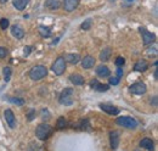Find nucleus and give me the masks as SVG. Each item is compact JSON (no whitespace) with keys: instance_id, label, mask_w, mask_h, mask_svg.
<instances>
[{"instance_id":"23","label":"nucleus","mask_w":158,"mask_h":151,"mask_svg":"<svg viewBox=\"0 0 158 151\" xmlns=\"http://www.w3.org/2000/svg\"><path fill=\"white\" fill-rule=\"evenodd\" d=\"M38 31H39L40 36L44 38H48L51 36V29H50L48 26H39Z\"/></svg>"},{"instance_id":"26","label":"nucleus","mask_w":158,"mask_h":151,"mask_svg":"<svg viewBox=\"0 0 158 151\" xmlns=\"http://www.w3.org/2000/svg\"><path fill=\"white\" fill-rule=\"evenodd\" d=\"M4 80L9 82L11 79V68L10 67H4Z\"/></svg>"},{"instance_id":"40","label":"nucleus","mask_w":158,"mask_h":151,"mask_svg":"<svg viewBox=\"0 0 158 151\" xmlns=\"http://www.w3.org/2000/svg\"><path fill=\"white\" fill-rule=\"evenodd\" d=\"M128 1H133V0H128Z\"/></svg>"},{"instance_id":"37","label":"nucleus","mask_w":158,"mask_h":151,"mask_svg":"<svg viewBox=\"0 0 158 151\" xmlns=\"http://www.w3.org/2000/svg\"><path fill=\"white\" fill-rule=\"evenodd\" d=\"M155 79H156V80L158 79V70H157V68L155 70Z\"/></svg>"},{"instance_id":"13","label":"nucleus","mask_w":158,"mask_h":151,"mask_svg":"<svg viewBox=\"0 0 158 151\" xmlns=\"http://www.w3.org/2000/svg\"><path fill=\"white\" fill-rule=\"evenodd\" d=\"M94 65H95V58L93 56H90V55L85 56L81 60V66H83V68H85V70H89V68L94 67Z\"/></svg>"},{"instance_id":"28","label":"nucleus","mask_w":158,"mask_h":151,"mask_svg":"<svg viewBox=\"0 0 158 151\" xmlns=\"http://www.w3.org/2000/svg\"><path fill=\"white\" fill-rule=\"evenodd\" d=\"M9 24H10V22H9L7 19H0V28H1V29H6V28L9 27Z\"/></svg>"},{"instance_id":"14","label":"nucleus","mask_w":158,"mask_h":151,"mask_svg":"<svg viewBox=\"0 0 158 151\" xmlns=\"http://www.w3.org/2000/svg\"><path fill=\"white\" fill-rule=\"evenodd\" d=\"M140 146L143 148V149H146L147 151H153V149H155V144H153V141H152L151 139H148V138L142 139V140L140 141Z\"/></svg>"},{"instance_id":"24","label":"nucleus","mask_w":158,"mask_h":151,"mask_svg":"<svg viewBox=\"0 0 158 151\" xmlns=\"http://www.w3.org/2000/svg\"><path fill=\"white\" fill-rule=\"evenodd\" d=\"M91 26H93V21L90 19H85L83 23H81V26H80V28L83 29V31H89L90 28H91Z\"/></svg>"},{"instance_id":"27","label":"nucleus","mask_w":158,"mask_h":151,"mask_svg":"<svg viewBox=\"0 0 158 151\" xmlns=\"http://www.w3.org/2000/svg\"><path fill=\"white\" fill-rule=\"evenodd\" d=\"M9 101L12 102V104H16V105H23L24 104V100L20 99V97H10Z\"/></svg>"},{"instance_id":"21","label":"nucleus","mask_w":158,"mask_h":151,"mask_svg":"<svg viewBox=\"0 0 158 151\" xmlns=\"http://www.w3.org/2000/svg\"><path fill=\"white\" fill-rule=\"evenodd\" d=\"M29 0H12V5L16 7V10H24Z\"/></svg>"},{"instance_id":"12","label":"nucleus","mask_w":158,"mask_h":151,"mask_svg":"<svg viewBox=\"0 0 158 151\" xmlns=\"http://www.w3.org/2000/svg\"><path fill=\"white\" fill-rule=\"evenodd\" d=\"M78 5H79V0H64L63 1L64 10L68 11V12H72L74 9H77Z\"/></svg>"},{"instance_id":"1","label":"nucleus","mask_w":158,"mask_h":151,"mask_svg":"<svg viewBox=\"0 0 158 151\" xmlns=\"http://www.w3.org/2000/svg\"><path fill=\"white\" fill-rule=\"evenodd\" d=\"M54 132V128L50 126V124H46V123H41L35 129V135L39 140H46L51 134Z\"/></svg>"},{"instance_id":"15","label":"nucleus","mask_w":158,"mask_h":151,"mask_svg":"<svg viewBox=\"0 0 158 151\" xmlns=\"http://www.w3.org/2000/svg\"><path fill=\"white\" fill-rule=\"evenodd\" d=\"M147 68H148V63L146 60H140L134 66V71H136V72H145Z\"/></svg>"},{"instance_id":"17","label":"nucleus","mask_w":158,"mask_h":151,"mask_svg":"<svg viewBox=\"0 0 158 151\" xmlns=\"http://www.w3.org/2000/svg\"><path fill=\"white\" fill-rule=\"evenodd\" d=\"M63 58H64L66 62H69L72 65H77L80 61V56H79L78 54H67Z\"/></svg>"},{"instance_id":"11","label":"nucleus","mask_w":158,"mask_h":151,"mask_svg":"<svg viewBox=\"0 0 158 151\" xmlns=\"http://www.w3.org/2000/svg\"><path fill=\"white\" fill-rule=\"evenodd\" d=\"M90 85H91L93 89H95V90H98V92H107V90L110 89V85H108V84H101V83H99L98 79L91 80Z\"/></svg>"},{"instance_id":"19","label":"nucleus","mask_w":158,"mask_h":151,"mask_svg":"<svg viewBox=\"0 0 158 151\" xmlns=\"http://www.w3.org/2000/svg\"><path fill=\"white\" fill-rule=\"evenodd\" d=\"M69 80H71L74 85H83V84H84V78H83V76L78 75V73H74V75L69 76Z\"/></svg>"},{"instance_id":"35","label":"nucleus","mask_w":158,"mask_h":151,"mask_svg":"<svg viewBox=\"0 0 158 151\" xmlns=\"http://www.w3.org/2000/svg\"><path fill=\"white\" fill-rule=\"evenodd\" d=\"M41 116H43L44 119H45V118H49V112H48L46 110H43V111H41Z\"/></svg>"},{"instance_id":"10","label":"nucleus","mask_w":158,"mask_h":151,"mask_svg":"<svg viewBox=\"0 0 158 151\" xmlns=\"http://www.w3.org/2000/svg\"><path fill=\"white\" fill-rule=\"evenodd\" d=\"M100 107L102 111L107 112L108 114H112V116H116L119 113V109L113 106V105H110V104H100Z\"/></svg>"},{"instance_id":"25","label":"nucleus","mask_w":158,"mask_h":151,"mask_svg":"<svg viewBox=\"0 0 158 151\" xmlns=\"http://www.w3.org/2000/svg\"><path fill=\"white\" fill-rule=\"evenodd\" d=\"M66 126H67V121H66V118H64V117H60L59 119H57L56 127H57L59 129H63Z\"/></svg>"},{"instance_id":"38","label":"nucleus","mask_w":158,"mask_h":151,"mask_svg":"<svg viewBox=\"0 0 158 151\" xmlns=\"http://www.w3.org/2000/svg\"><path fill=\"white\" fill-rule=\"evenodd\" d=\"M153 105H155V106H157V96H155V97H153Z\"/></svg>"},{"instance_id":"30","label":"nucleus","mask_w":158,"mask_h":151,"mask_svg":"<svg viewBox=\"0 0 158 151\" xmlns=\"http://www.w3.org/2000/svg\"><path fill=\"white\" fill-rule=\"evenodd\" d=\"M89 127H90V124H89V121H88V119H84V121L80 122V128H81V129H88V131H89V129H90Z\"/></svg>"},{"instance_id":"32","label":"nucleus","mask_w":158,"mask_h":151,"mask_svg":"<svg viewBox=\"0 0 158 151\" xmlns=\"http://www.w3.org/2000/svg\"><path fill=\"white\" fill-rule=\"evenodd\" d=\"M27 117H28V121H33L34 117H35V110H31L27 113Z\"/></svg>"},{"instance_id":"16","label":"nucleus","mask_w":158,"mask_h":151,"mask_svg":"<svg viewBox=\"0 0 158 151\" xmlns=\"http://www.w3.org/2000/svg\"><path fill=\"white\" fill-rule=\"evenodd\" d=\"M11 33L16 39H22L24 37V31L21 28L20 26H16V24L11 27Z\"/></svg>"},{"instance_id":"29","label":"nucleus","mask_w":158,"mask_h":151,"mask_svg":"<svg viewBox=\"0 0 158 151\" xmlns=\"http://www.w3.org/2000/svg\"><path fill=\"white\" fill-rule=\"evenodd\" d=\"M125 63V58L122 56H118L116 58V65L118 66V67H123V65Z\"/></svg>"},{"instance_id":"3","label":"nucleus","mask_w":158,"mask_h":151,"mask_svg":"<svg viewBox=\"0 0 158 151\" xmlns=\"http://www.w3.org/2000/svg\"><path fill=\"white\" fill-rule=\"evenodd\" d=\"M117 124L125 127L128 129H135L138 127V121L130 116H123V117H118L117 118Z\"/></svg>"},{"instance_id":"33","label":"nucleus","mask_w":158,"mask_h":151,"mask_svg":"<svg viewBox=\"0 0 158 151\" xmlns=\"http://www.w3.org/2000/svg\"><path fill=\"white\" fill-rule=\"evenodd\" d=\"M118 83H119V78H118V77H112V78H110V84L117 85Z\"/></svg>"},{"instance_id":"9","label":"nucleus","mask_w":158,"mask_h":151,"mask_svg":"<svg viewBox=\"0 0 158 151\" xmlns=\"http://www.w3.org/2000/svg\"><path fill=\"white\" fill-rule=\"evenodd\" d=\"M119 132L118 131H112L110 132V144H111V148L112 150H116L119 146Z\"/></svg>"},{"instance_id":"39","label":"nucleus","mask_w":158,"mask_h":151,"mask_svg":"<svg viewBox=\"0 0 158 151\" xmlns=\"http://www.w3.org/2000/svg\"><path fill=\"white\" fill-rule=\"evenodd\" d=\"M6 1H7V0H0V2H1V4H5Z\"/></svg>"},{"instance_id":"4","label":"nucleus","mask_w":158,"mask_h":151,"mask_svg":"<svg viewBox=\"0 0 158 151\" xmlns=\"http://www.w3.org/2000/svg\"><path fill=\"white\" fill-rule=\"evenodd\" d=\"M73 95H74V90L72 88H66L59 97V101L61 105H66L69 106L73 104Z\"/></svg>"},{"instance_id":"20","label":"nucleus","mask_w":158,"mask_h":151,"mask_svg":"<svg viewBox=\"0 0 158 151\" xmlns=\"http://www.w3.org/2000/svg\"><path fill=\"white\" fill-rule=\"evenodd\" d=\"M61 6V2L59 0H46L45 1V7H48L49 10H57Z\"/></svg>"},{"instance_id":"6","label":"nucleus","mask_w":158,"mask_h":151,"mask_svg":"<svg viewBox=\"0 0 158 151\" xmlns=\"http://www.w3.org/2000/svg\"><path fill=\"white\" fill-rule=\"evenodd\" d=\"M139 29H140V33H141V36H142V41H143L145 45H150V44H152V43L155 41L156 36H155L153 33L148 32L146 28H142V27H140Z\"/></svg>"},{"instance_id":"34","label":"nucleus","mask_w":158,"mask_h":151,"mask_svg":"<svg viewBox=\"0 0 158 151\" xmlns=\"http://www.w3.org/2000/svg\"><path fill=\"white\" fill-rule=\"evenodd\" d=\"M29 53H31V48H29V46H26V48H24V51H23L24 56H28V55H29Z\"/></svg>"},{"instance_id":"5","label":"nucleus","mask_w":158,"mask_h":151,"mask_svg":"<svg viewBox=\"0 0 158 151\" xmlns=\"http://www.w3.org/2000/svg\"><path fill=\"white\" fill-rule=\"evenodd\" d=\"M51 70H52V72H54L55 75H57V76L62 75V73L66 71V61H64V58H63V57H57L56 61L52 63Z\"/></svg>"},{"instance_id":"31","label":"nucleus","mask_w":158,"mask_h":151,"mask_svg":"<svg viewBox=\"0 0 158 151\" xmlns=\"http://www.w3.org/2000/svg\"><path fill=\"white\" fill-rule=\"evenodd\" d=\"M6 55H7V49L4 46H0V58H4Z\"/></svg>"},{"instance_id":"2","label":"nucleus","mask_w":158,"mask_h":151,"mask_svg":"<svg viewBox=\"0 0 158 151\" xmlns=\"http://www.w3.org/2000/svg\"><path fill=\"white\" fill-rule=\"evenodd\" d=\"M48 75V68L44 65H37L29 71V78L32 80H40Z\"/></svg>"},{"instance_id":"18","label":"nucleus","mask_w":158,"mask_h":151,"mask_svg":"<svg viewBox=\"0 0 158 151\" xmlns=\"http://www.w3.org/2000/svg\"><path fill=\"white\" fill-rule=\"evenodd\" d=\"M96 75L99 76V77H108V76L111 75V72H110V68L107 67V66H105V65H101L99 66L98 68H96Z\"/></svg>"},{"instance_id":"22","label":"nucleus","mask_w":158,"mask_h":151,"mask_svg":"<svg viewBox=\"0 0 158 151\" xmlns=\"http://www.w3.org/2000/svg\"><path fill=\"white\" fill-rule=\"evenodd\" d=\"M111 54H112V50L110 48H106L103 49L101 53H100V60L103 62V61H108L110 57H111Z\"/></svg>"},{"instance_id":"36","label":"nucleus","mask_w":158,"mask_h":151,"mask_svg":"<svg viewBox=\"0 0 158 151\" xmlns=\"http://www.w3.org/2000/svg\"><path fill=\"white\" fill-rule=\"evenodd\" d=\"M122 76H123V70L119 67L118 70H117V77H118V78H120Z\"/></svg>"},{"instance_id":"7","label":"nucleus","mask_w":158,"mask_h":151,"mask_svg":"<svg viewBox=\"0 0 158 151\" xmlns=\"http://www.w3.org/2000/svg\"><path fill=\"white\" fill-rule=\"evenodd\" d=\"M129 90H130V93H133V94H135V95H142L146 93L147 88H146V84H145V83H142V82H136V83H134L133 85H130Z\"/></svg>"},{"instance_id":"8","label":"nucleus","mask_w":158,"mask_h":151,"mask_svg":"<svg viewBox=\"0 0 158 151\" xmlns=\"http://www.w3.org/2000/svg\"><path fill=\"white\" fill-rule=\"evenodd\" d=\"M4 116H5V119H6L7 124H9V127L14 129V128L16 127V117H15V114L12 112V110H10V109L5 110Z\"/></svg>"}]
</instances>
